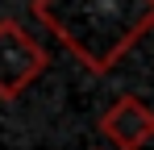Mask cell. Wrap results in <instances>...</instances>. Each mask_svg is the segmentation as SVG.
I'll return each instance as SVG.
<instances>
[{
  "instance_id": "cell-3",
  "label": "cell",
  "mask_w": 154,
  "mask_h": 150,
  "mask_svg": "<svg viewBox=\"0 0 154 150\" xmlns=\"http://www.w3.org/2000/svg\"><path fill=\"white\" fill-rule=\"evenodd\" d=\"M100 133L112 138L121 150H142L154 133V117L137 96H121L108 113L100 117Z\"/></svg>"
},
{
  "instance_id": "cell-1",
  "label": "cell",
  "mask_w": 154,
  "mask_h": 150,
  "mask_svg": "<svg viewBox=\"0 0 154 150\" xmlns=\"http://www.w3.org/2000/svg\"><path fill=\"white\" fill-rule=\"evenodd\" d=\"M38 21L96 75L112 71L154 21V0H33Z\"/></svg>"
},
{
  "instance_id": "cell-2",
  "label": "cell",
  "mask_w": 154,
  "mask_h": 150,
  "mask_svg": "<svg viewBox=\"0 0 154 150\" xmlns=\"http://www.w3.org/2000/svg\"><path fill=\"white\" fill-rule=\"evenodd\" d=\"M42 67H46V50L29 38V29L17 21H0V96H21L42 75Z\"/></svg>"
}]
</instances>
